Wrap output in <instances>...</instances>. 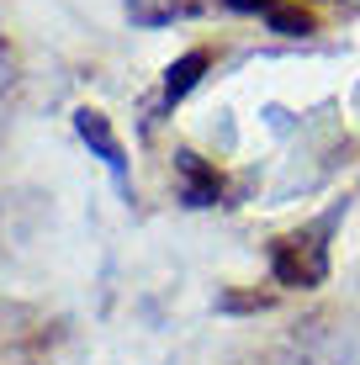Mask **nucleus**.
Wrapping results in <instances>:
<instances>
[{
  "label": "nucleus",
  "instance_id": "nucleus-1",
  "mask_svg": "<svg viewBox=\"0 0 360 365\" xmlns=\"http://www.w3.org/2000/svg\"><path fill=\"white\" fill-rule=\"evenodd\" d=\"M339 217H344V207H334L329 217H318V222H307V228L276 238V244H270V275H276L281 286H297V292L324 286L329 281V233H334Z\"/></svg>",
  "mask_w": 360,
  "mask_h": 365
},
{
  "label": "nucleus",
  "instance_id": "nucleus-2",
  "mask_svg": "<svg viewBox=\"0 0 360 365\" xmlns=\"http://www.w3.org/2000/svg\"><path fill=\"white\" fill-rule=\"evenodd\" d=\"M74 133H80V143H85V148H91V154L111 170L117 191L128 196V154H122L117 133H111V117H106V111H96V106H80V111H74Z\"/></svg>",
  "mask_w": 360,
  "mask_h": 365
},
{
  "label": "nucleus",
  "instance_id": "nucleus-3",
  "mask_svg": "<svg viewBox=\"0 0 360 365\" xmlns=\"http://www.w3.org/2000/svg\"><path fill=\"white\" fill-rule=\"evenodd\" d=\"M175 175H180V201L185 207H217V201L228 196L222 175L207 165L202 154H191V148H175Z\"/></svg>",
  "mask_w": 360,
  "mask_h": 365
},
{
  "label": "nucleus",
  "instance_id": "nucleus-4",
  "mask_svg": "<svg viewBox=\"0 0 360 365\" xmlns=\"http://www.w3.org/2000/svg\"><path fill=\"white\" fill-rule=\"evenodd\" d=\"M207 69H212V53H207V48H191V53H180L175 64L165 69V106H180V101L191 96L196 85H202Z\"/></svg>",
  "mask_w": 360,
  "mask_h": 365
},
{
  "label": "nucleus",
  "instance_id": "nucleus-5",
  "mask_svg": "<svg viewBox=\"0 0 360 365\" xmlns=\"http://www.w3.org/2000/svg\"><path fill=\"white\" fill-rule=\"evenodd\" d=\"M265 27L276 32V37H307V32H313V16H307V11H297V6H287V0H281L276 11H265Z\"/></svg>",
  "mask_w": 360,
  "mask_h": 365
},
{
  "label": "nucleus",
  "instance_id": "nucleus-6",
  "mask_svg": "<svg viewBox=\"0 0 360 365\" xmlns=\"http://www.w3.org/2000/svg\"><path fill=\"white\" fill-rule=\"evenodd\" d=\"M222 312H244V307H270V297H217Z\"/></svg>",
  "mask_w": 360,
  "mask_h": 365
},
{
  "label": "nucleus",
  "instance_id": "nucleus-7",
  "mask_svg": "<svg viewBox=\"0 0 360 365\" xmlns=\"http://www.w3.org/2000/svg\"><path fill=\"white\" fill-rule=\"evenodd\" d=\"M16 85V64H11V53L0 48V101H6V91Z\"/></svg>",
  "mask_w": 360,
  "mask_h": 365
},
{
  "label": "nucleus",
  "instance_id": "nucleus-8",
  "mask_svg": "<svg viewBox=\"0 0 360 365\" xmlns=\"http://www.w3.org/2000/svg\"><path fill=\"white\" fill-rule=\"evenodd\" d=\"M222 6H233V11H259V16H265V11H276L281 0H222Z\"/></svg>",
  "mask_w": 360,
  "mask_h": 365
},
{
  "label": "nucleus",
  "instance_id": "nucleus-9",
  "mask_svg": "<svg viewBox=\"0 0 360 365\" xmlns=\"http://www.w3.org/2000/svg\"><path fill=\"white\" fill-rule=\"evenodd\" d=\"M0 48H6V43H0Z\"/></svg>",
  "mask_w": 360,
  "mask_h": 365
}]
</instances>
